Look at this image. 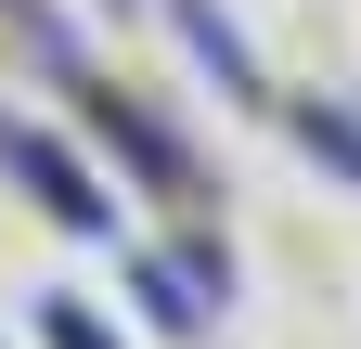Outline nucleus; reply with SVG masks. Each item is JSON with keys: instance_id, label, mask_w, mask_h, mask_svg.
<instances>
[{"instance_id": "f257e3e1", "label": "nucleus", "mask_w": 361, "mask_h": 349, "mask_svg": "<svg viewBox=\"0 0 361 349\" xmlns=\"http://www.w3.org/2000/svg\"><path fill=\"white\" fill-rule=\"evenodd\" d=\"M0 155H13V168H26V182H39V194H52V207H65V220H78V233H104V194H90V182H78V168H65L52 143H39V129H0Z\"/></svg>"}, {"instance_id": "f03ea898", "label": "nucleus", "mask_w": 361, "mask_h": 349, "mask_svg": "<svg viewBox=\"0 0 361 349\" xmlns=\"http://www.w3.org/2000/svg\"><path fill=\"white\" fill-rule=\"evenodd\" d=\"M52 349H116V336L90 324V311H52Z\"/></svg>"}]
</instances>
